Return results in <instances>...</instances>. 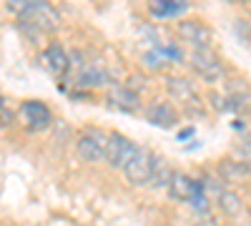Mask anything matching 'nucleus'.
<instances>
[{
	"instance_id": "nucleus-7",
	"label": "nucleus",
	"mask_w": 251,
	"mask_h": 226,
	"mask_svg": "<svg viewBox=\"0 0 251 226\" xmlns=\"http://www.w3.org/2000/svg\"><path fill=\"white\" fill-rule=\"evenodd\" d=\"M178 38L186 40V43L194 46V48H211L214 33L206 23H201V20H181L178 23Z\"/></svg>"
},
{
	"instance_id": "nucleus-21",
	"label": "nucleus",
	"mask_w": 251,
	"mask_h": 226,
	"mask_svg": "<svg viewBox=\"0 0 251 226\" xmlns=\"http://www.w3.org/2000/svg\"><path fill=\"white\" fill-rule=\"evenodd\" d=\"M3 106H5V98H3V96H0V111H3Z\"/></svg>"
},
{
	"instance_id": "nucleus-3",
	"label": "nucleus",
	"mask_w": 251,
	"mask_h": 226,
	"mask_svg": "<svg viewBox=\"0 0 251 226\" xmlns=\"http://www.w3.org/2000/svg\"><path fill=\"white\" fill-rule=\"evenodd\" d=\"M20 121H23V126L33 133H40L50 128L53 123V113L46 103H40V100H25V103H20Z\"/></svg>"
},
{
	"instance_id": "nucleus-19",
	"label": "nucleus",
	"mask_w": 251,
	"mask_h": 226,
	"mask_svg": "<svg viewBox=\"0 0 251 226\" xmlns=\"http://www.w3.org/2000/svg\"><path fill=\"white\" fill-rule=\"evenodd\" d=\"M143 63L149 68H161L163 66V55L158 50H149V53H143Z\"/></svg>"
},
{
	"instance_id": "nucleus-1",
	"label": "nucleus",
	"mask_w": 251,
	"mask_h": 226,
	"mask_svg": "<svg viewBox=\"0 0 251 226\" xmlns=\"http://www.w3.org/2000/svg\"><path fill=\"white\" fill-rule=\"evenodd\" d=\"M188 63H191L194 73H199L206 83H216L224 78V66L211 48H194L188 55Z\"/></svg>"
},
{
	"instance_id": "nucleus-10",
	"label": "nucleus",
	"mask_w": 251,
	"mask_h": 226,
	"mask_svg": "<svg viewBox=\"0 0 251 226\" xmlns=\"http://www.w3.org/2000/svg\"><path fill=\"white\" fill-rule=\"evenodd\" d=\"M40 63H43V68L50 71L53 75H66L68 66H71V58L58 43H50L43 53H40Z\"/></svg>"
},
{
	"instance_id": "nucleus-16",
	"label": "nucleus",
	"mask_w": 251,
	"mask_h": 226,
	"mask_svg": "<svg viewBox=\"0 0 251 226\" xmlns=\"http://www.w3.org/2000/svg\"><path fill=\"white\" fill-rule=\"evenodd\" d=\"M216 199H219V206H221L226 214L236 216V214L241 211V199H239L236 194H231V191H221Z\"/></svg>"
},
{
	"instance_id": "nucleus-14",
	"label": "nucleus",
	"mask_w": 251,
	"mask_h": 226,
	"mask_svg": "<svg viewBox=\"0 0 251 226\" xmlns=\"http://www.w3.org/2000/svg\"><path fill=\"white\" fill-rule=\"evenodd\" d=\"M106 83H108V75L100 68H83L75 78V86H80V88H100Z\"/></svg>"
},
{
	"instance_id": "nucleus-8",
	"label": "nucleus",
	"mask_w": 251,
	"mask_h": 226,
	"mask_svg": "<svg viewBox=\"0 0 251 226\" xmlns=\"http://www.w3.org/2000/svg\"><path fill=\"white\" fill-rule=\"evenodd\" d=\"M143 118L151 123V126H156V128H174L176 123H178V113H176V108L169 103V100H153V103H149L146 106V111H143Z\"/></svg>"
},
{
	"instance_id": "nucleus-9",
	"label": "nucleus",
	"mask_w": 251,
	"mask_h": 226,
	"mask_svg": "<svg viewBox=\"0 0 251 226\" xmlns=\"http://www.w3.org/2000/svg\"><path fill=\"white\" fill-rule=\"evenodd\" d=\"M201 191H206L203 189V181H194V178H188L186 174H174V178L169 183V194L176 201H191Z\"/></svg>"
},
{
	"instance_id": "nucleus-11",
	"label": "nucleus",
	"mask_w": 251,
	"mask_h": 226,
	"mask_svg": "<svg viewBox=\"0 0 251 226\" xmlns=\"http://www.w3.org/2000/svg\"><path fill=\"white\" fill-rule=\"evenodd\" d=\"M108 106L116 108V111H123V113H136L138 106H141L138 91H131L128 86H116L108 93Z\"/></svg>"
},
{
	"instance_id": "nucleus-5",
	"label": "nucleus",
	"mask_w": 251,
	"mask_h": 226,
	"mask_svg": "<svg viewBox=\"0 0 251 226\" xmlns=\"http://www.w3.org/2000/svg\"><path fill=\"white\" fill-rule=\"evenodd\" d=\"M123 174H126V178H128L131 186H149V183H151V174H153V153L141 149L131 158L128 166L123 169Z\"/></svg>"
},
{
	"instance_id": "nucleus-13",
	"label": "nucleus",
	"mask_w": 251,
	"mask_h": 226,
	"mask_svg": "<svg viewBox=\"0 0 251 226\" xmlns=\"http://www.w3.org/2000/svg\"><path fill=\"white\" fill-rule=\"evenodd\" d=\"M174 174L176 171L169 166V161H166L163 156H153V174H151V183H149V186H153V189H169Z\"/></svg>"
},
{
	"instance_id": "nucleus-2",
	"label": "nucleus",
	"mask_w": 251,
	"mask_h": 226,
	"mask_svg": "<svg viewBox=\"0 0 251 226\" xmlns=\"http://www.w3.org/2000/svg\"><path fill=\"white\" fill-rule=\"evenodd\" d=\"M138 151L141 149L131 138H126L123 133H111L108 136V146H106V163L111 169H126Z\"/></svg>"
},
{
	"instance_id": "nucleus-6",
	"label": "nucleus",
	"mask_w": 251,
	"mask_h": 226,
	"mask_svg": "<svg viewBox=\"0 0 251 226\" xmlns=\"http://www.w3.org/2000/svg\"><path fill=\"white\" fill-rule=\"evenodd\" d=\"M166 91H169V96L174 100H178L186 111H199L201 108V100L196 96V88H194V83L188 78H183V75H169V80H166Z\"/></svg>"
},
{
	"instance_id": "nucleus-4",
	"label": "nucleus",
	"mask_w": 251,
	"mask_h": 226,
	"mask_svg": "<svg viewBox=\"0 0 251 226\" xmlns=\"http://www.w3.org/2000/svg\"><path fill=\"white\" fill-rule=\"evenodd\" d=\"M106 146H108V136H103L96 128H88L75 143L78 156L88 163H98V161H106Z\"/></svg>"
},
{
	"instance_id": "nucleus-20",
	"label": "nucleus",
	"mask_w": 251,
	"mask_h": 226,
	"mask_svg": "<svg viewBox=\"0 0 251 226\" xmlns=\"http://www.w3.org/2000/svg\"><path fill=\"white\" fill-rule=\"evenodd\" d=\"M241 3H244V8H246V10L251 13V0H241Z\"/></svg>"
},
{
	"instance_id": "nucleus-12",
	"label": "nucleus",
	"mask_w": 251,
	"mask_h": 226,
	"mask_svg": "<svg viewBox=\"0 0 251 226\" xmlns=\"http://www.w3.org/2000/svg\"><path fill=\"white\" fill-rule=\"evenodd\" d=\"M188 10V0H149V13L156 20H171Z\"/></svg>"
},
{
	"instance_id": "nucleus-18",
	"label": "nucleus",
	"mask_w": 251,
	"mask_h": 226,
	"mask_svg": "<svg viewBox=\"0 0 251 226\" xmlns=\"http://www.w3.org/2000/svg\"><path fill=\"white\" fill-rule=\"evenodd\" d=\"M234 33L239 35V40H244V43H251V25L246 23V20H234Z\"/></svg>"
},
{
	"instance_id": "nucleus-15",
	"label": "nucleus",
	"mask_w": 251,
	"mask_h": 226,
	"mask_svg": "<svg viewBox=\"0 0 251 226\" xmlns=\"http://www.w3.org/2000/svg\"><path fill=\"white\" fill-rule=\"evenodd\" d=\"M219 174H221V178H226V181H241L249 171L241 166L236 158H226L221 166H219Z\"/></svg>"
},
{
	"instance_id": "nucleus-17",
	"label": "nucleus",
	"mask_w": 251,
	"mask_h": 226,
	"mask_svg": "<svg viewBox=\"0 0 251 226\" xmlns=\"http://www.w3.org/2000/svg\"><path fill=\"white\" fill-rule=\"evenodd\" d=\"M156 50H158L163 58H171L174 63H181V60H183V50H181L178 46H158Z\"/></svg>"
}]
</instances>
